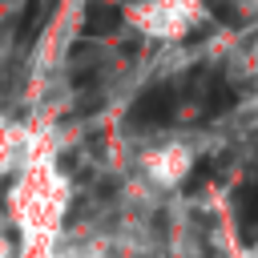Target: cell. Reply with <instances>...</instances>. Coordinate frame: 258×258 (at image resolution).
I'll use <instances>...</instances> for the list:
<instances>
[{
  "label": "cell",
  "mask_w": 258,
  "mask_h": 258,
  "mask_svg": "<svg viewBox=\"0 0 258 258\" xmlns=\"http://www.w3.org/2000/svg\"><path fill=\"white\" fill-rule=\"evenodd\" d=\"M234 101H238V97H234V89H230L226 81H210V101H206V113H210V117L226 113Z\"/></svg>",
  "instance_id": "obj_5"
},
{
  "label": "cell",
  "mask_w": 258,
  "mask_h": 258,
  "mask_svg": "<svg viewBox=\"0 0 258 258\" xmlns=\"http://www.w3.org/2000/svg\"><path fill=\"white\" fill-rule=\"evenodd\" d=\"M210 173H214V157H206V161H198V169L189 173V189H198L202 181H210Z\"/></svg>",
  "instance_id": "obj_6"
},
{
  "label": "cell",
  "mask_w": 258,
  "mask_h": 258,
  "mask_svg": "<svg viewBox=\"0 0 258 258\" xmlns=\"http://www.w3.org/2000/svg\"><path fill=\"white\" fill-rule=\"evenodd\" d=\"M238 234H242V242L246 246H254V238H258V185H242V194H238Z\"/></svg>",
  "instance_id": "obj_4"
},
{
  "label": "cell",
  "mask_w": 258,
  "mask_h": 258,
  "mask_svg": "<svg viewBox=\"0 0 258 258\" xmlns=\"http://www.w3.org/2000/svg\"><path fill=\"white\" fill-rule=\"evenodd\" d=\"M177 113V85H149L137 101H133V109H129V125L133 129H157V125H165L169 117Z\"/></svg>",
  "instance_id": "obj_1"
},
{
  "label": "cell",
  "mask_w": 258,
  "mask_h": 258,
  "mask_svg": "<svg viewBox=\"0 0 258 258\" xmlns=\"http://www.w3.org/2000/svg\"><path fill=\"white\" fill-rule=\"evenodd\" d=\"M52 8H56V0H28L24 12H20V24H16V40H20V44H32V40L40 36V28L48 24Z\"/></svg>",
  "instance_id": "obj_3"
},
{
  "label": "cell",
  "mask_w": 258,
  "mask_h": 258,
  "mask_svg": "<svg viewBox=\"0 0 258 258\" xmlns=\"http://www.w3.org/2000/svg\"><path fill=\"white\" fill-rule=\"evenodd\" d=\"M121 28V8L109 0H89L85 4V36H113Z\"/></svg>",
  "instance_id": "obj_2"
}]
</instances>
